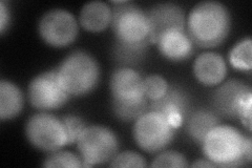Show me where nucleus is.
Segmentation results:
<instances>
[{"label":"nucleus","instance_id":"nucleus-10","mask_svg":"<svg viewBox=\"0 0 252 168\" xmlns=\"http://www.w3.org/2000/svg\"><path fill=\"white\" fill-rule=\"evenodd\" d=\"M79 26L76 17L66 10L46 12L38 23V33L43 41L54 47L67 46L75 41Z\"/></svg>","mask_w":252,"mask_h":168},{"label":"nucleus","instance_id":"nucleus-25","mask_svg":"<svg viewBox=\"0 0 252 168\" xmlns=\"http://www.w3.org/2000/svg\"><path fill=\"white\" fill-rule=\"evenodd\" d=\"M62 122L64 123V126L67 132L68 137V145L73 144L77 141L79 134L83 131L85 127V123L81 118H79L74 115H67L61 118Z\"/></svg>","mask_w":252,"mask_h":168},{"label":"nucleus","instance_id":"nucleus-19","mask_svg":"<svg viewBox=\"0 0 252 168\" xmlns=\"http://www.w3.org/2000/svg\"><path fill=\"white\" fill-rule=\"evenodd\" d=\"M230 65L240 70H250L252 68V41L245 38L236 43L229 53Z\"/></svg>","mask_w":252,"mask_h":168},{"label":"nucleus","instance_id":"nucleus-18","mask_svg":"<svg viewBox=\"0 0 252 168\" xmlns=\"http://www.w3.org/2000/svg\"><path fill=\"white\" fill-rule=\"evenodd\" d=\"M23 107V95L19 87L7 80L0 82V119L1 121L17 117Z\"/></svg>","mask_w":252,"mask_h":168},{"label":"nucleus","instance_id":"nucleus-4","mask_svg":"<svg viewBox=\"0 0 252 168\" xmlns=\"http://www.w3.org/2000/svg\"><path fill=\"white\" fill-rule=\"evenodd\" d=\"M57 70L66 92L76 97L93 92L100 80L97 60L90 53L81 50L68 54Z\"/></svg>","mask_w":252,"mask_h":168},{"label":"nucleus","instance_id":"nucleus-12","mask_svg":"<svg viewBox=\"0 0 252 168\" xmlns=\"http://www.w3.org/2000/svg\"><path fill=\"white\" fill-rule=\"evenodd\" d=\"M109 89L112 101L137 103L148 100L144 93L143 78L130 67H118L110 76Z\"/></svg>","mask_w":252,"mask_h":168},{"label":"nucleus","instance_id":"nucleus-17","mask_svg":"<svg viewBox=\"0 0 252 168\" xmlns=\"http://www.w3.org/2000/svg\"><path fill=\"white\" fill-rule=\"evenodd\" d=\"M220 124V118L217 113L210 109H196L187 117L186 130L194 142L202 144L207 134Z\"/></svg>","mask_w":252,"mask_h":168},{"label":"nucleus","instance_id":"nucleus-22","mask_svg":"<svg viewBox=\"0 0 252 168\" xmlns=\"http://www.w3.org/2000/svg\"><path fill=\"white\" fill-rule=\"evenodd\" d=\"M144 93L148 101L160 99L167 92L169 84L161 75H149L143 79Z\"/></svg>","mask_w":252,"mask_h":168},{"label":"nucleus","instance_id":"nucleus-14","mask_svg":"<svg viewBox=\"0 0 252 168\" xmlns=\"http://www.w3.org/2000/svg\"><path fill=\"white\" fill-rule=\"evenodd\" d=\"M156 44L163 57L170 61H183L193 54V42L186 31L172 30L166 32Z\"/></svg>","mask_w":252,"mask_h":168},{"label":"nucleus","instance_id":"nucleus-26","mask_svg":"<svg viewBox=\"0 0 252 168\" xmlns=\"http://www.w3.org/2000/svg\"><path fill=\"white\" fill-rule=\"evenodd\" d=\"M11 20V13L10 9L7 7L4 1L0 2V32L4 33V31L10 25Z\"/></svg>","mask_w":252,"mask_h":168},{"label":"nucleus","instance_id":"nucleus-11","mask_svg":"<svg viewBox=\"0 0 252 168\" xmlns=\"http://www.w3.org/2000/svg\"><path fill=\"white\" fill-rule=\"evenodd\" d=\"M146 12L149 23V42L156 44L159 38L166 32L178 30L186 31L184 10L172 2L157 3Z\"/></svg>","mask_w":252,"mask_h":168},{"label":"nucleus","instance_id":"nucleus-5","mask_svg":"<svg viewBox=\"0 0 252 168\" xmlns=\"http://www.w3.org/2000/svg\"><path fill=\"white\" fill-rule=\"evenodd\" d=\"M212 106L220 116L238 118L251 132L252 91L250 86L240 80H229L220 84L211 96Z\"/></svg>","mask_w":252,"mask_h":168},{"label":"nucleus","instance_id":"nucleus-9","mask_svg":"<svg viewBox=\"0 0 252 168\" xmlns=\"http://www.w3.org/2000/svg\"><path fill=\"white\" fill-rule=\"evenodd\" d=\"M28 96L32 106L42 111L62 107L70 98L60 81L57 69L36 76L29 84Z\"/></svg>","mask_w":252,"mask_h":168},{"label":"nucleus","instance_id":"nucleus-3","mask_svg":"<svg viewBox=\"0 0 252 168\" xmlns=\"http://www.w3.org/2000/svg\"><path fill=\"white\" fill-rule=\"evenodd\" d=\"M244 135L230 125L219 124L211 130L202 142L204 155L217 167H241L244 159Z\"/></svg>","mask_w":252,"mask_h":168},{"label":"nucleus","instance_id":"nucleus-21","mask_svg":"<svg viewBox=\"0 0 252 168\" xmlns=\"http://www.w3.org/2000/svg\"><path fill=\"white\" fill-rule=\"evenodd\" d=\"M43 167H83V161L77 155L66 150H57L51 153L45 159Z\"/></svg>","mask_w":252,"mask_h":168},{"label":"nucleus","instance_id":"nucleus-20","mask_svg":"<svg viewBox=\"0 0 252 168\" xmlns=\"http://www.w3.org/2000/svg\"><path fill=\"white\" fill-rule=\"evenodd\" d=\"M148 100L137 103H120L112 101L113 113L117 119L121 120V121H136L138 118H140L148 110Z\"/></svg>","mask_w":252,"mask_h":168},{"label":"nucleus","instance_id":"nucleus-6","mask_svg":"<svg viewBox=\"0 0 252 168\" xmlns=\"http://www.w3.org/2000/svg\"><path fill=\"white\" fill-rule=\"evenodd\" d=\"M76 143L84 167L112 161L119 149L116 134L103 125L85 126Z\"/></svg>","mask_w":252,"mask_h":168},{"label":"nucleus","instance_id":"nucleus-8","mask_svg":"<svg viewBox=\"0 0 252 168\" xmlns=\"http://www.w3.org/2000/svg\"><path fill=\"white\" fill-rule=\"evenodd\" d=\"M175 138V129L167 119L156 111L147 110L136 120L133 139L148 154H157L166 148Z\"/></svg>","mask_w":252,"mask_h":168},{"label":"nucleus","instance_id":"nucleus-7","mask_svg":"<svg viewBox=\"0 0 252 168\" xmlns=\"http://www.w3.org/2000/svg\"><path fill=\"white\" fill-rule=\"evenodd\" d=\"M26 135L34 147L49 154L68 145L67 132L61 118L44 111L28 120Z\"/></svg>","mask_w":252,"mask_h":168},{"label":"nucleus","instance_id":"nucleus-13","mask_svg":"<svg viewBox=\"0 0 252 168\" xmlns=\"http://www.w3.org/2000/svg\"><path fill=\"white\" fill-rule=\"evenodd\" d=\"M193 73L205 86H216L223 82L227 75V66L222 56L214 52L202 53L193 63Z\"/></svg>","mask_w":252,"mask_h":168},{"label":"nucleus","instance_id":"nucleus-24","mask_svg":"<svg viewBox=\"0 0 252 168\" xmlns=\"http://www.w3.org/2000/svg\"><path fill=\"white\" fill-rule=\"evenodd\" d=\"M110 167H146L147 163L144 157L135 151H123L117 154L109 163Z\"/></svg>","mask_w":252,"mask_h":168},{"label":"nucleus","instance_id":"nucleus-15","mask_svg":"<svg viewBox=\"0 0 252 168\" xmlns=\"http://www.w3.org/2000/svg\"><path fill=\"white\" fill-rule=\"evenodd\" d=\"M148 110L159 113L165 118L170 115H180L183 119L189 116V96L179 85H169L167 92L163 97L154 101H149Z\"/></svg>","mask_w":252,"mask_h":168},{"label":"nucleus","instance_id":"nucleus-27","mask_svg":"<svg viewBox=\"0 0 252 168\" xmlns=\"http://www.w3.org/2000/svg\"><path fill=\"white\" fill-rule=\"evenodd\" d=\"M191 167H217L211 161H209L208 159H203V160H198V161L193 162Z\"/></svg>","mask_w":252,"mask_h":168},{"label":"nucleus","instance_id":"nucleus-16","mask_svg":"<svg viewBox=\"0 0 252 168\" xmlns=\"http://www.w3.org/2000/svg\"><path fill=\"white\" fill-rule=\"evenodd\" d=\"M112 7L103 1H91L83 5L80 12V25L93 33L105 30L112 23Z\"/></svg>","mask_w":252,"mask_h":168},{"label":"nucleus","instance_id":"nucleus-23","mask_svg":"<svg viewBox=\"0 0 252 168\" xmlns=\"http://www.w3.org/2000/svg\"><path fill=\"white\" fill-rule=\"evenodd\" d=\"M152 167H188V162L185 156L173 150H166L158 155L153 163Z\"/></svg>","mask_w":252,"mask_h":168},{"label":"nucleus","instance_id":"nucleus-1","mask_svg":"<svg viewBox=\"0 0 252 168\" xmlns=\"http://www.w3.org/2000/svg\"><path fill=\"white\" fill-rule=\"evenodd\" d=\"M187 34L193 44L204 49L224 42L231 29L228 7L219 1H202L195 4L187 17Z\"/></svg>","mask_w":252,"mask_h":168},{"label":"nucleus","instance_id":"nucleus-2","mask_svg":"<svg viewBox=\"0 0 252 168\" xmlns=\"http://www.w3.org/2000/svg\"><path fill=\"white\" fill-rule=\"evenodd\" d=\"M112 26L116 45L146 52L149 42V23L146 12L128 1H113Z\"/></svg>","mask_w":252,"mask_h":168}]
</instances>
